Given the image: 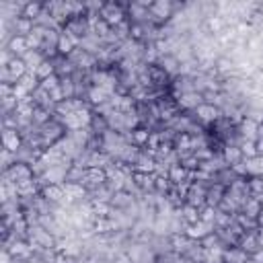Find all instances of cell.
<instances>
[{
    "label": "cell",
    "mask_w": 263,
    "mask_h": 263,
    "mask_svg": "<svg viewBox=\"0 0 263 263\" xmlns=\"http://www.w3.org/2000/svg\"><path fill=\"white\" fill-rule=\"evenodd\" d=\"M150 134H152V132H148V129H144V127L134 129V132H132V144H134V146H146Z\"/></svg>",
    "instance_id": "f1b7e54d"
},
{
    "label": "cell",
    "mask_w": 263,
    "mask_h": 263,
    "mask_svg": "<svg viewBox=\"0 0 263 263\" xmlns=\"http://www.w3.org/2000/svg\"><path fill=\"white\" fill-rule=\"evenodd\" d=\"M195 115H197V119L203 121V123H214V121L220 119L222 111H220L214 103H201V105L195 109Z\"/></svg>",
    "instance_id": "ba28073f"
},
{
    "label": "cell",
    "mask_w": 263,
    "mask_h": 263,
    "mask_svg": "<svg viewBox=\"0 0 263 263\" xmlns=\"http://www.w3.org/2000/svg\"><path fill=\"white\" fill-rule=\"evenodd\" d=\"M41 197H45L49 203H62L66 193H64V185H55V183H47L41 187Z\"/></svg>",
    "instance_id": "7c38bea8"
},
{
    "label": "cell",
    "mask_w": 263,
    "mask_h": 263,
    "mask_svg": "<svg viewBox=\"0 0 263 263\" xmlns=\"http://www.w3.org/2000/svg\"><path fill=\"white\" fill-rule=\"evenodd\" d=\"M240 249L245 251V253H249V255H255L261 247H259V242H257V236L253 234V232H245L242 234V238H240Z\"/></svg>",
    "instance_id": "d4e9b609"
},
{
    "label": "cell",
    "mask_w": 263,
    "mask_h": 263,
    "mask_svg": "<svg viewBox=\"0 0 263 263\" xmlns=\"http://www.w3.org/2000/svg\"><path fill=\"white\" fill-rule=\"evenodd\" d=\"M181 220H183V224H197L201 218H199V208H193V205H183L181 210Z\"/></svg>",
    "instance_id": "cb8c5ba5"
},
{
    "label": "cell",
    "mask_w": 263,
    "mask_h": 263,
    "mask_svg": "<svg viewBox=\"0 0 263 263\" xmlns=\"http://www.w3.org/2000/svg\"><path fill=\"white\" fill-rule=\"evenodd\" d=\"M49 99H51V103H53V105H58V103L66 101V97H64V92H62V88H60V86H58V88H53V90L49 92Z\"/></svg>",
    "instance_id": "8d00e7d4"
},
{
    "label": "cell",
    "mask_w": 263,
    "mask_h": 263,
    "mask_svg": "<svg viewBox=\"0 0 263 263\" xmlns=\"http://www.w3.org/2000/svg\"><path fill=\"white\" fill-rule=\"evenodd\" d=\"M201 103H205L203 101V95L201 92H197V90H191V92H183V95H179L177 97V105L181 107V109H197Z\"/></svg>",
    "instance_id": "8fae6325"
},
{
    "label": "cell",
    "mask_w": 263,
    "mask_h": 263,
    "mask_svg": "<svg viewBox=\"0 0 263 263\" xmlns=\"http://www.w3.org/2000/svg\"><path fill=\"white\" fill-rule=\"evenodd\" d=\"M257 134H259V138H263V123H259V132Z\"/></svg>",
    "instance_id": "b9f144b4"
},
{
    "label": "cell",
    "mask_w": 263,
    "mask_h": 263,
    "mask_svg": "<svg viewBox=\"0 0 263 263\" xmlns=\"http://www.w3.org/2000/svg\"><path fill=\"white\" fill-rule=\"evenodd\" d=\"M86 97H88V101H90L95 107H99V105L107 103L111 95H109L105 88H101V86H90V88L86 90Z\"/></svg>",
    "instance_id": "ffe728a7"
},
{
    "label": "cell",
    "mask_w": 263,
    "mask_h": 263,
    "mask_svg": "<svg viewBox=\"0 0 263 263\" xmlns=\"http://www.w3.org/2000/svg\"><path fill=\"white\" fill-rule=\"evenodd\" d=\"M51 74H55V66H53V62H51V60H47V58H45V60L41 62V66L37 68L35 76H37V78H39V82H41V80L49 78Z\"/></svg>",
    "instance_id": "83f0119b"
},
{
    "label": "cell",
    "mask_w": 263,
    "mask_h": 263,
    "mask_svg": "<svg viewBox=\"0 0 263 263\" xmlns=\"http://www.w3.org/2000/svg\"><path fill=\"white\" fill-rule=\"evenodd\" d=\"M150 16L154 21H168L173 16V2L168 0H158V2H152L150 6Z\"/></svg>",
    "instance_id": "30bf717a"
},
{
    "label": "cell",
    "mask_w": 263,
    "mask_h": 263,
    "mask_svg": "<svg viewBox=\"0 0 263 263\" xmlns=\"http://www.w3.org/2000/svg\"><path fill=\"white\" fill-rule=\"evenodd\" d=\"M216 214H218V208H210V205L199 208V218H201V222L214 224V222H216ZM214 226H216V224H214Z\"/></svg>",
    "instance_id": "836d02e7"
},
{
    "label": "cell",
    "mask_w": 263,
    "mask_h": 263,
    "mask_svg": "<svg viewBox=\"0 0 263 263\" xmlns=\"http://www.w3.org/2000/svg\"><path fill=\"white\" fill-rule=\"evenodd\" d=\"M245 166H247V175L251 177H263V156H253V158H247L245 160Z\"/></svg>",
    "instance_id": "44dd1931"
},
{
    "label": "cell",
    "mask_w": 263,
    "mask_h": 263,
    "mask_svg": "<svg viewBox=\"0 0 263 263\" xmlns=\"http://www.w3.org/2000/svg\"><path fill=\"white\" fill-rule=\"evenodd\" d=\"M240 152H242V158H253L257 156V146H255V140H240Z\"/></svg>",
    "instance_id": "1f68e13d"
},
{
    "label": "cell",
    "mask_w": 263,
    "mask_h": 263,
    "mask_svg": "<svg viewBox=\"0 0 263 263\" xmlns=\"http://www.w3.org/2000/svg\"><path fill=\"white\" fill-rule=\"evenodd\" d=\"M58 86H60V76H58V74H51L49 78H45V80L39 82V88H43L45 92H51V90L58 88Z\"/></svg>",
    "instance_id": "e575fe53"
},
{
    "label": "cell",
    "mask_w": 263,
    "mask_h": 263,
    "mask_svg": "<svg viewBox=\"0 0 263 263\" xmlns=\"http://www.w3.org/2000/svg\"><path fill=\"white\" fill-rule=\"evenodd\" d=\"M240 208H242V214H247L249 218H255V220H257V216H259V212H261V208H263V201H259L257 197L251 195Z\"/></svg>",
    "instance_id": "603a6c76"
},
{
    "label": "cell",
    "mask_w": 263,
    "mask_h": 263,
    "mask_svg": "<svg viewBox=\"0 0 263 263\" xmlns=\"http://www.w3.org/2000/svg\"><path fill=\"white\" fill-rule=\"evenodd\" d=\"M234 220H236V224L242 228V230H257V220L255 218H249L247 214H236L234 216Z\"/></svg>",
    "instance_id": "d6a6232c"
},
{
    "label": "cell",
    "mask_w": 263,
    "mask_h": 263,
    "mask_svg": "<svg viewBox=\"0 0 263 263\" xmlns=\"http://www.w3.org/2000/svg\"><path fill=\"white\" fill-rule=\"evenodd\" d=\"M257 226H263V208H261V212L257 216Z\"/></svg>",
    "instance_id": "60d3db41"
},
{
    "label": "cell",
    "mask_w": 263,
    "mask_h": 263,
    "mask_svg": "<svg viewBox=\"0 0 263 263\" xmlns=\"http://www.w3.org/2000/svg\"><path fill=\"white\" fill-rule=\"evenodd\" d=\"M35 173L31 168L29 162H21V160H14L6 171H4V179L12 181V183H23V181H29L33 179Z\"/></svg>",
    "instance_id": "7a4b0ae2"
},
{
    "label": "cell",
    "mask_w": 263,
    "mask_h": 263,
    "mask_svg": "<svg viewBox=\"0 0 263 263\" xmlns=\"http://www.w3.org/2000/svg\"><path fill=\"white\" fill-rule=\"evenodd\" d=\"M41 12H43V2H25V8H23V16L25 18L35 21Z\"/></svg>",
    "instance_id": "484cf974"
},
{
    "label": "cell",
    "mask_w": 263,
    "mask_h": 263,
    "mask_svg": "<svg viewBox=\"0 0 263 263\" xmlns=\"http://www.w3.org/2000/svg\"><path fill=\"white\" fill-rule=\"evenodd\" d=\"M205 195H208V189H203L201 183H191L189 189H187V193H185V199H187L189 205L201 208L205 203Z\"/></svg>",
    "instance_id": "52a82bcc"
},
{
    "label": "cell",
    "mask_w": 263,
    "mask_h": 263,
    "mask_svg": "<svg viewBox=\"0 0 263 263\" xmlns=\"http://www.w3.org/2000/svg\"><path fill=\"white\" fill-rule=\"evenodd\" d=\"M168 187H171V181L168 177H160V175H154V189L160 191V193H168Z\"/></svg>",
    "instance_id": "d590c367"
},
{
    "label": "cell",
    "mask_w": 263,
    "mask_h": 263,
    "mask_svg": "<svg viewBox=\"0 0 263 263\" xmlns=\"http://www.w3.org/2000/svg\"><path fill=\"white\" fill-rule=\"evenodd\" d=\"M2 144H4V150L16 154V152L23 148V136L18 134V129H6V127H4Z\"/></svg>",
    "instance_id": "9c48e42d"
},
{
    "label": "cell",
    "mask_w": 263,
    "mask_h": 263,
    "mask_svg": "<svg viewBox=\"0 0 263 263\" xmlns=\"http://www.w3.org/2000/svg\"><path fill=\"white\" fill-rule=\"evenodd\" d=\"M255 146H257V154L263 156V138H257L255 140Z\"/></svg>",
    "instance_id": "f35d334b"
},
{
    "label": "cell",
    "mask_w": 263,
    "mask_h": 263,
    "mask_svg": "<svg viewBox=\"0 0 263 263\" xmlns=\"http://www.w3.org/2000/svg\"><path fill=\"white\" fill-rule=\"evenodd\" d=\"M99 16L113 29V27H117V25H121V23L125 21V8H123L119 2H107V4L101 8Z\"/></svg>",
    "instance_id": "6da1fadb"
},
{
    "label": "cell",
    "mask_w": 263,
    "mask_h": 263,
    "mask_svg": "<svg viewBox=\"0 0 263 263\" xmlns=\"http://www.w3.org/2000/svg\"><path fill=\"white\" fill-rule=\"evenodd\" d=\"M6 251L14 257V259H29L33 253V245L27 238H12V245L6 247Z\"/></svg>",
    "instance_id": "8992f818"
},
{
    "label": "cell",
    "mask_w": 263,
    "mask_h": 263,
    "mask_svg": "<svg viewBox=\"0 0 263 263\" xmlns=\"http://www.w3.org/2000/svg\"><path fill=\"white\" fill-rule=\"evenodd\" d=\"M257 132H259V123L253 121V119H249V117H245L238 123V136H240V140H257L259 138Z\"/></svg>",
    "instance_id": "5bb4252c"
},
{
    "label": "cell",
    "mask_w": 263,
    "mask_h": 263,
    "mask_svg": "<svg viewBox=\"0 0 263 263\" xmlns=\"http://www.w3.org/2000/svg\"><path fill=\"white\" fill-rule=\"evenodd\" d=\"M158 66L168 74V76H179V60L175 55H162L158 58Z\"/></svg>",
    "instance_id": "d6986e66"
},
{
    "label": "cell",
    "mask_w": 263,
    "mask_h": 263,
    "mask_svg": "<svg viewBox=\"0 0 263 263\" xmlns=\"http://www.w3.org/2000/svg\"><path fill=\"white\" fill-rule=\"evenodd\" d=\"M216 230V226L214 224H208V222H197V224H185V228H183V232H185V236L187 238H191V240H203L208 234H212Z\"/></svg>",
    "instance_id": "5b68a950"
},
{
    "label": "cell",
    "mask_w": 263,
    "mask_h": 263,
    "mask_svg": "<svg viewBox=\"0 0 263 263\" xmlns=\"http://www.w3.org/2000/svg\"><path fill=\"white\" fill-rule=\"evenodd\" d=\"M23 60H25V64H27V70L35 74L37 68L41 66V62H43L45 58H43V53H41L39 49H29V51L23 55Z\"/></svg>",
    "instance_id": "e0dca14e"
},
{
    "label": "cell",
    "mask_w": 263,
    "mask_h": 263,
    "mask_svg": "<svg viewBox=\"0 0 263 263\" xmlns=\"http://www.w3.org/2000/svg\"><path fill=\"white\" fill-rule=\"evenodd\" d=\"M222 158H224V162H226L228 166H234V164H238V162L245 160L238 144H226V146L222 148Z\"/></svg>",
    "instance_id": "9a60e30c"
},
{
    "label": "cell",
    "mask_w": 263,
    "mask_h": 263,
    "mask_svg": "<svg viewBox=\"0 0 263 263\" xmlns=\"http://www.w3.org/2000/svg\"><path fill=\"white\" fill-rule=\"evenodd\" d=\"M6 47H8V51H10L14 58H23V55L29 51L27 37H23V35H10V39L6 41Z\"/></svg>",
    "instance_id": "4fadbf2b"
},
{
    "label": "cell",
    "mask_w": 263,
    "mask_h": 263,
    "mask_svg": "<svg viewBox=\"0 0 263 263\" xmlns=\"http://www.w3.org/2000/svg\"><path fill=\"white\" fill-rule=\"evenodd\" d=\"M60 88H62V92H64L66 99H74L76 97V82H74L72 76L60 78Z\"/></svg>",
    "instance_id": "4316f807"
},
{
    "label": "cell",
    "mask_w": 263,
    "mask_h": 263,
    "mask_svg": "<svg viewBox=\"0 0 263 263\" xmlns=\"http://www.w3.org/2000/svg\"><path fill=\"white\" fill-rule=\"evenodd\" d=\"M138 125H140V115H138V111L134 109V111H129V113H123V127H125V132L127 129H138Z\"/></svg>",
    "instance_id": "4dcf8cb0"
},
{
    "label": "cell",
    "mask_w": 263,
    "mask_h": 263,
    "mask_svg": "<svg viewBox=\"0 0 263 263\" xmlns=\"http://www.w3.org/2000/svg\"><path fill=\"white\" fill-rule=\"evenodd\" d=\"M148 74H150V78H152V84H158V86L164 84V82H166V76H168L160 66H150V68H148Z\"/></svg>",
    "instance_id": "f546056e"
},
{
    "label": "cell",
    "mask_w": 263,
    "mask_h": 263,
    "mask_svg": "<svg viewBox=\"0 0 263 263\" xmlns=\"http://www.w3.org/2000/svg\"><path fill=\"white\" fill-rule=\"evenodd\" d=\"M132 179L136 187L144 191H154V175H144V173H132Z\"/></svg>",
    "instance_id": "7402d4cb"
},
{
    "label": "cell",
    "mask_w": 263,
    "mask_h": 263,
    "mask_svg": "<svg viewBox=\"0 0 263 263\" xmlns=\"http://www.w3.org/2000/svg\"><path fill=\"white\" fill-rule=\"evenodd\" d=\"M249 253H245L240 247H230L224 251V263H247Z\"/></svg>",
    "instance_id": "ac0fdd59"
},
{
    "label": "cell",
    "mask_w": 263,
    "mask_h": 263,
    "mask_svg": "<svg viewBox=\"0 0 263 263\" xmlns=\"http://www.w3.org/2000/svg\"><path fill=\"white\" fill-rule=\"evenodd\" d=\"M168 181L175 183V185H183V183H189L191 181V173L179 162V164H173L168 168Z\"/></svg>",
    "instance_id": "2e32d148"
},
{
    "label": "cell",
    "mask_w": 263,
    "mask_h": 263,
    "mask_svg": "<svg viewBox=\"0 0 263 263\" xmlns=\"http://www.w3.org/2000/svg\"><path fill=\"white\" fill-rule=\"evenodd\" d=\"M29 240H31V245H39L43 249H51L55 245V236L49 230H45L41 224L29 228Z\"/></svg>",
    "instance_id": "277c9868"
},
{
    "label": "cell",
    "mask_w": 263,
    "mask_h": 263,
    "mask_svg": "<svg viewBox=\"0 0 263 263\" xmlns=\"http://www.w3.org/2000/svg\"><path fill=\"white\" fill-rule=\"evenodd\" d=\"M10 261H12V255L4 249V251H2V263H10Z\"/></svg>",
    "instance_id": "ab89813d"
},
{
    "label": "cell",
    "mask_w": 263,
    "mask_h": 263,
    "mask_svg": "<svg viewBox=\"0 0 263 263\" xmlns=\"http://www.w3.org/2000/svg\"><path fill=\"white\" fill-rule=\"evenodd\" d=\"M80 183L86 187V189H99L107 183V171L105 168H99V166H90L84 171Z\"/></svg>",
    "instance_id": "3957f363"
},
{
    "label": "cell",
    "mask_w": 263,
    "mask_h": 263,
    "mask_svg": "<svg viewBox=\"0 0 263 263\" xmlns=\"http://www.w3.org/2000/svg\"><path fill=\"white\" fill-rule=\"evenodd\" d=\"M255 236H257V242H259V247L263 249V226H257V232H255Z\"/></svg>",
    "instance_id": "74e56055"
}]
</instances>
